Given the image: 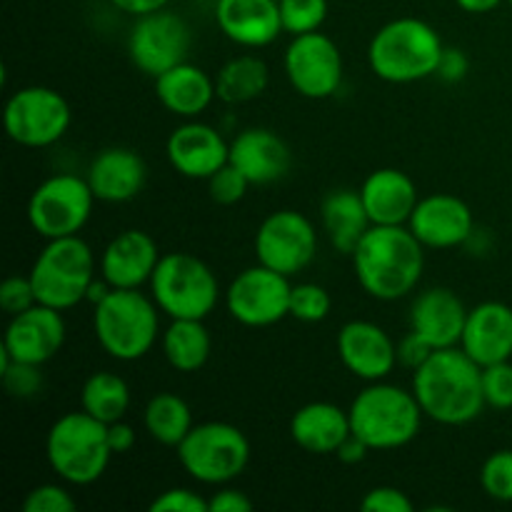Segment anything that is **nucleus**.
Returning a JSON list of instances; mask_svg holds the SVG:
<instances>
[{"instance_id":"obj_1","label":"nucleus","mask_w":512,"mask_h":512,"mask_svg":"<svg viewBox=\"0 0 512 512\" xmlns=\"http://www.w3.org/2000/svg\"><path fill=\"white\" fill-rule=\"evenodd\" d=\"M413 393L425 418L440 425H468L488 405L483 395V368L460 345L440 348L413 370Z\"/></svg>"},{"instance_id":"obj_2","label":"nucleus","mask_w":512,"mask_h":512,"mask_svg":"<svg viewBox=\"0 0 512 512\" xmlns=\"http://www.w3.org/2000/svg\"><path fill=\"white\" fill-rule=\"evenodd\" d=\"M360 288L375 300L393 303L415 293L425 270V245L408 225H373L353 250Z\"/></svg>"},{"instance_id":"obj_3","label":"nucleus","mask_w":512,"mask_h":512,"mask_svg":"<svg viewBox=\"0 0 512 512\" xmlns=\"http://www.w3.org/2000/svg\"><path fill=\"white\" fill-rule=\"evenodd\" d=\"M445 43L425 20L405 15L385 23L370 38L368 65L380 80L393 85L418 83L438 75Z\"/></svg>"},{"instance_id":"obj_4","label":"nucleus","mask_w":512,"mask_h":512,"mask_svg":"<svg viewBox=\"0 0 512 512\" xmlns=\"http://www.w3.org/2000/svg\"><path fill=\"white\" fill-rule=\"evenodd\" d=\"M348 415L355 438L378 453L413 443L425 418L413 388L405 390L385 380L370 383L368 388L360 390L350 403Z\"/></svg>"},{"instance_id":"obj_5","label":"nucleus","mask_w":512,"mask_h":512,"mask_svg":"<svg viewBox=\"0 0 512 512\" xmlns=\"http://www.w3.org/2000/svg\"><path fill=\"white\" fill-rule=\"evenodd\" d=\"M93 333L100 348L120 363H135L160 338V308L153 295L113 288L93 310Z\"/></svg>"},{"instance_id":"obj_6","label":"nucleus","mask_w":512,"mask_h":512,"mask_svg":"<svg viewBox=\"0 0 512 512\" xmlns=\"http://www.w3.org/2000/svg\"><path fill=\"white\" fill-rule=\"evenodd\" d=\"M45 458L53 473L68 485H93L108 470L113 450L108 425L85 410L65 413L50 425L45 438Z\"/></svg>"},{"instance_id":"obj_7","label":"nucleus","mask_w":512,"mask_h":512,"mask_svg":"<svg viewBox=\"0 0 512 512\" xmlns=\"http://www.w3.org/2000/svg\"><path fill=\"white\" fill-rule=\"evenodd\" d=\"M95 253L80 235L45 240L30 268V283L40 305L70 310L80 305L95 280Z\"/></svg>"},{"instance_id":"obj_8","label":"nucleus","mask_w":512,"mask_h":512,"mask_svg":"<svg viewBox=\"0 0 512 512\" xmlns=\"http://www.w3.org/2000/svg\"><path fill=\"white\" fill-rule=\"evenodd\" d=\"M148 288L160 313L170 320H205L220 303L218 275L190 253H165Z\"/></svg>"},{"instance_id":"obj_9","label":"nucleus","mask_w":512,"mask_h":512,"mask_svg":"<svg viewBox=\"0 0 512 512\" xmlns=\"http://www.w3.org/2000/svg\"><path fill=\"white\" fill-rule=\"evenodd\" d=\"M178 463L200 485H230L250 463V440L235 425L223 420L193 425L178 445Z\"/></svg>"},{"instance_id":"obj_10","label":"nucleus","mask_w":512,"mask_h":512,"mask_svg":"<svg viewBox=\"0 0 512 512\" xmlns=\"http://www.w3.org/2000/svg\"><path fill=\"white\" fill-rule=\"evenodd\" d=\"M98 203L88 180L73 173L45 178L28 200V223L40 238H68L80 235Z\"/></svg>"},{"instance_id":"obj_11","label":"nucleus","mask_w":512,"mask_h":512,"mask_svg":"<svg viewBox=\"0 0 512 512\" xmlns=\"http://www.w3.org/2000/svg\"><path fill=\"white\" fill-rule=\"evenodd\" d=\"M70 105L58 90L45 85H25L15 90L3 108L5 133L23 148H48L70 128Z\"/></svg>"},{"instance_id":"obj_12","label":"nucleus","mask_w":512,"mask_h":512,"mask_svg":"<svg viewBox=\"0 0 512 512\" xmlns=\"http://www.w3.org/2000/svg\"><path fill=\"white\" fill-rule=\"evenodd\" d=\"M290 293L293 285L288 275L258 263L230 280L225 308L230 318L245 328H270L290 318Z\"/></svg>"},{"instance_id":"obj_13","label":"nucleus","mask_w":512,"mask_h":512,"mask_svg":"<svg viewBox=\"0 0 512 512\" xmlns=\"http://www.w3.org/2000/svg\"><path fill=\"white\" fill-rule=\"evenodd\" d=\"M190 35L188 23L173 10L163 8L155 13L135 18L133 28L128 35V55L130 63L140 73L158 78L165 70L185 63L190 53Z\"/></svg>"},{"instance_id":"obj_14","label":"nucleus","mask_w":512,"mask_h":512,"mask_svg":"<svg viewBox=\"0 0 512 512\" xmlns=\"http://www.w3.org/2000/svg\"><path fill=\"white\" fill-rule=\"evenodd\" d=\"M318 255V230L298 210H275L255 233V258L260 265L293 275L303 273Z\"/></svg>"},{"instance_id":"obj_15","label":"nucleus","mask_w":512,"mask_h":512,"mask_svg":"<svg viewBox=\"0 0 512 512\" xmlns=\"http://www.w3.org/2000/svg\"><path fill=\"white\" fill-rule=\"evenodd\" d=\"M283 65L288 83L303 98L325 100L343 85V55L338 43L320 30L295 35L285 48Z\"/></svg>"},{"instance_id":"obj_16","label":"nucleus","mask_w":512,"mask_h":512,"mask_svg":"<svg viewBox=\"0 0 512 512\" xmlns=\"http://www.w3.org/2000/svg\"><path fill=\"white\" fill-rule=\"evenodd\" d=\"M408 228L425 248H460L475 235V218L470 205L453 193H433L418 200Z\"/></svg>"},{"instance_id":"obj_17","label":"nucleus","mask_w":512,"mask_h":512,"mask_svg":"<svg viewBox=\"0 0 512 512\" xmlns=\"http://www.w3.org/2000/svg\"><path fill=\"white\" fill-rule=\"evenodd\" d=\"M338 355L350 375L378 383L393 375L398 360V343L383 325L373 320H350L338 333Z\"/></svg>"},{"instance_id":"obj_18","label":"nucleus","mask_w":512,"mask_h":512,"mask_svg":"<svg viewBox=\"0 0 512 512\" xmlns=\"http://www.w3.org/2000/svg\"><path fill=\"white\" fill-rule=\"evenodd\" d=\"M65 320L63 310L35 303L33 308L13 315L3 335V353L20 363L45 365L63 350Z\"/></svg>"},{"instance_id":"obj_19","label":"nucleus","mask_w":512,"mask_h":512,"mask_svg":"<svg viewBox=\"0 0 512 512\" xmlns=\"http://www.w3.org/2000/svg\"><path fill=\"white\" fill-rule=\"evenodd\" d=\"M165 155L173 170L190 180H208L230 160V143L218 128L200 120H185L165 143Z\"/></svg>"},{"instance_id":"obj_20","label":"nucleus","mask_w":512,"mask_h":512,"mask_svg":"<svg viewBox=\"0 0 512 512\" xmlns=\"http://www.w3.org/2000/svg\"><path fill=\"white\" fill-rule=\"evenodd\" d=\"M160 258L163 255L153 235L135 228L123 230L105 245L100 255V278L108 280L113 288L140 290L143 285H150Z\"/></svg>"},{"instance_id":"obj_21","label":"nucleus","mask_w":512,"mask_h":512,"mask_svg":"<svg viewBox=\"0 0 512 512\" xmlns=\"http://www.w3.org/2000/svg\"><path fill=\"white\" fill-rule=\"evenodd\" d=\"M465 320H468V308L460 295L440 285L420 290L410 305V330L435 350L460 345Z\"/></svg>"},{"instance_id":"obj_22","label":"nucleus","mask_w":512,"mask_h":512,"mask_svg":"<svg viewBox=\"0 0 512 512\" xmlns=\"http://www.w3.org/2000/svg\"><path fill=\"white\" fill-rule=\"evenodd\" d=\"M215 23L230 43L240 48H268L283 30L278 0H218Z\"/></svg>"},{"instance_id":"obj_23","label":"nucleus","mask_w":512,"mask_h":512,"mask_svg":"<svg viewBox=\"0 0 512 512\" xmlns=\"http://www.w3.org/2000/svg\"><path fill=\"white\" fill-rule=\"evenodd\" d=\"M145 178H148L145 160L133 148H123V145L100 150L90 160L88 173H85L95 200L110 205L138 198L145 188Z\"/></svg>"},{"instance_id":"obj_24","label":"nucleus","mask_w":512,"mask_h":512,"mask_svg":"<svg viewBox=\"0 0 512 512\" xmlns=\"http://www.w3.org/2000/svg\"><path fill=\"white\" fill-rule=\"evenodd\" d=\"M230 163L250 180V185H270L288 175L293 155L275 130L245 128L230 140Z\"/></svg>"},{"instance_id":"obj_25","label":"nucleus","mask_w":512,"mask_h":512,"mask_svg":"<svg viewBox=\"0 0 512 512\" xmlns=\"http://www.w3.org/2000/svg\"><path fill=\"white\" fill-rule=\"evenodd\" d=\"M460 348L480 365L512 358V308L500 300H485L468 310Z\"/></svg>"},{"instance_id":"obj_26","label":"nucleus","mask_w":512,"mask_h":512,"mask_svg":"<svg viewBox=\"0 0 512 512\" xmlns=\"http://www.w3.org/2000/svg\"><path fill=\"white\" fill-rule=\"evenodd\" d=\"M360 198L373 225H408L420 193L415 180L398 168H378L360 185Z\"/></svg>"},{"instance_id":"obj_27","label":"nucleus","mask_w":512,"mask_h":512,"mask_svg":"<svg viewBox=\"0 0 512 512\" xmlns=\"http://www.w3.org/2000/svg\"><path fill=\"white\" fill-rule=\"evenodd\" d=\"M350 435L353 430H350L348 410L328 400L303 405L290 418V438L305 453L335 455Z\"/></svg>"},{"instance_id":"obj_28","label":"nucleus","mask_w":512,"mask_h":512,"mask_svg":"<svg viewBox=\"0 0 512 512\" xmlns=\"http://www.w3.org/2000/svg\"><path fill=\"white\" fill-rule=\"evenodd\" d=\"M155 95L168 113L193 120L218 98L215 78L193 63H180L155 78Z\"/></svg>"},{"instance_id":"obj_29","label":"nucleus","mask_w":512,"mask_h":512,"mask_svg":"<svg viewBox=\"0 0 512 512\" xmlns=\"http://www.w3.org/2000/svg\"><path fill=\"white\" fill-rule=\"evenodd\" d=\"M320 223L338 253L353 255L363 235L373 228L360 190H330L320 203Z\"/></svg>"},{"instance_id":"obj_30","label":"nucleus","mask_w":512,"mask_h":512,"mask_svg":"<svg viewBox=\"0 0 512 512\" xmlns=\"http://www.w3.org/2000/svg\"><path fill=\"white\" fill-rule=\"evenodd\" d=\"M160 348L165 360L178 373H198L205 368L213 353V338L205 328V320L178 318L170 320L168 328L160 335Z\"/></svg>"},{"instance_id":"obj_31","label":"nucleus","mask_w":512,"mask_h":512,"mask_svg":"<svg viewBox=\"0 0 512 512\" xmlns=\"http://www.w3.org/2000/svg\"><path fill=\"white\" fill-rule=\"evenodd\" d=\"M270 83V70L260 55H235L215 75L218 98L228 105L250 103L260 98Z\"/></svg>"},{"instance_id":"obj_32","label":"nucleus","mask_w":512,"mask_h":512,"mask_svg":"<svg viewBox=\"0 0 512 512\" xmlns=\"http://www.w3.org/2000/svg\"><path fill=\"white\" fill-rule=\"evenodd\" d=\"M145 433L155 443L165 448H178L185 440V435L193 430V410L180 395L175 393H158L148 400L143 410Z\"/></svg>"},{"instance_id":"obj_33","label":"nucleus","mask_w":512,"mask_h":512,"mask_svg":"<svg viewBox=\"0 0 512 512\" xmlns=\"http://www.w3.org/2000/svg\"><path fill=\"white\" fill-rule=\"evenodd\" d=\"M80 408L105 425L118 423L130 408L128 383L120 375L108 373V370L93 373L80 390Z\"/></svg>"},{"instance_id":"obj_34","label":"nucleus","mask_w":512,"mask_h":512,"mask_svg":"<svg viewBox=\"0 0 512 512\" xmlns=\"http://www.w3.org/2000/svg\"><path fill=\"white\" fill-rule=\"evenodd\" d=\"M283 30L295 35L315 33L328 20V0H278Z\"/></svg>"},{"instance_id":"obj_35","label":"nucleus","mask_w":512,"mask_h":512,"mask_svg":"<svg viewBox=\"0 0 512 512\" xmlns=\"http://www.w3.org/2000/svg\"><path fill=\"white\" fill-rule=\"evenodd\" d=\"M333 310V298L328 290L318 283H300L293 285L290 293V318L300 323H323Z\"/></svg>"},{"instance_id":"obj_36","label":"nucleus","mask_w":512,"mask_h":512,"mask_svg":"<svg viewBox=\"0 0 512 512\" xmlns=\"http://www.w3.org/2000/svg\"><path fill=\"white\" fill-rule=\"evenodd\" d=\"M43 365L20 363V360H10L8 355L0 350V378H3L5 390L10 398H33L40 388H43Z\"/></svg>"},{"instance_id":"obj_37","label":"nucleus","mask_w":512,"mask_h":512,"mask_svg":"<svg viewBox=\"0 0 512 512\" xmlns=\"http://www.w3.org/2000/svg\"><path fill=\"white\" fill-rule=\"evenodd\" d=\"M480 485L488 498L512 503V450H498L485 458L480 468Z\"/></svg>"},{"instance_id":"obj_38","label":"nucleus","mask_w":512,"mask_h":512,"mask_svg":"<svg viewBox=\"0 0 512 512\" xmlns=\"http://www.w3.org/2000/svg\"><path fill=\"white\" fill-rule=\"evenodd\" d=\"M483 395L485 405L493 410H510L512 408V363L485 365L483 368Z\"/></svg>"},{"instance_id":"obj_39","label":"nucleus","mask_w":512,"mask_h":512,"mask_svg":"<svg viewBox=\"0 0 512 512\" xmlns=\"http://www.w3.org/2000/svg\"><path fill=\"white\" fill-rule=\"evenodd\" d=\"M250 188V180L235 168L233 163H225L223 168L218 170L215 175L208 178V193L213 198V203L218 205H235L245 198Z\"/></svg>"},{"instance_id":"obj_40","label":"nucleus","mask_w":512,"mask_h":512,"mask_svg":"<svg viewBox=\"0 0 512 512\" xmlns=\"http://www.w3.org/2000/svg\"><path fill=\"white\" fill-rule=\"evenodd\" d=\"M78 500L70 495L65 485L45 483L30 490L23 500V512H73Z\"/></svg>"},{"instance_id":"obj_41","label":"nucleus","mask_w":512,"mask_h":512,"mask_svg":"<svg viewBox=\"0 0 512 512\" xmlns=\"http://www.w3.org/2000/svg\"><path fill=\"white\" fill-rule=\"evenodd\" d=\"M38 303L35 298V288L30 283V275H10L0 283V310L5 315H18L23 310L33 308Z\"/></svg>"},{"instance_id":"obj_42","label":"nucleus","mask_w":512,"mask_h":512,"mask_svg":"<svg viewBox=\"0 0 512 512\" xmlns=\"http://www.w3.org/2000/svg\"><path fill=\"white\" fill-rule=\"evenodd\" d=\"M150 512H208V498L190 488H170L150 503Z\"/></svg>"},{"instance_id":"obj_43","label":"nucleus","mask_w":512,"mask_h":512,"mask_svg":"<svg viewBox=\"0 0 512 512\" xmlns=\"http://www.w3.org/2000/svg\"><path fill=\"white\" fill-rule=\"evenodd\" d=\"M360 508L365 512H413L415 505L408 498V493H403L400 488L380 485V488L365 493V498L360 500Z\"/></svg>"},{"instance_id":"obj_44","label":"nucleus","mask_w":512,"mask_h":512,"mask_svg":"<svg viewBox=\"0 0 512 512\" xmlns=\"http://www.w3.org/2000/svg\"><path fill=\"white\" fill-rule=\"evenodd\" d=\"M433 353H435L433 345L425 343V340L420 338V335H415L413 330H410V333L398 343L400 365H405V368L410 370H418Z\"/></svg>"},{"instance_id":"obj_45","label":"nucleus","mask_w":512,"mask_h":512,"mask_svg":"<svg viewBox=\"0 0 512 512\" xmlns=\"http://www.w3.org/2000/svg\"><path fill=\"white\" fill-rule=\"evenodd\" d=\"M253 508L255 503L243 490L228 488V485H220L218 493L208 498V512H250Z\"/></svg>"},{"instance_id":"obj_46","label":"nucleus","mask_w":512,"mask_h":512,"mask_svg":"<svg viewBox=\"0 0 512 512\" xmlns=\"http://www.w3.org/2000/svg\"><path fill=\"white\" fill-rule=\"evenodd\" d=\"M470 60L463 50L458 48H445L443 58H440L438 75L445 80V83H460V80L468 75Z\"/></svg>"},{"instance_id":"obj_47","label":"nucleus","mask_w":512,"mask_h":512,"mask_svg":"<svg viewBox=\"0 0 512 512\" xmlns=\"http://www.w3.org/2000/svg\"><path fill=\"white\" fill-rule=\"evenodd\" d=\"M108 443L113 455H125L135 448V430L125 420L108 425Z\"/></svg>"},{"instance_id":"obj_48","label":"nucleus","mask_w":512,"mask_h":512,"mask_svg":"<svg viewBox=\"0 0 512 512\" xmlns=\"http://www.w3.org/2000/svg\"><path fill=\"white\" fill-rule=\"evenodd\" d=\"M113 8H118L120 13L133 15V18H140V15L155 13V10L168 8L170 0H108Z\"/></svg>"},{"instance_id":"obj_49","label":"nucleus","mask_w":512,"mask_h":512,"mask_svg":"<svg viewBox=\"0 0 512 512\" xmlns=\"http://www.w3.org/2000/svg\"><path fill=\"white\" fill-rule=\"evenodd\" d=\"M368 453H370L368 445H365L360 438H355V435H350V438L345 440L343 445H340L338 453H335V455H338L340 463H345V465H358V463H363L365 455H368Z\"/></svg>"},{"instance_id":"obj_50","label":"nucleus","mask_w":512,"mask_h":512,"mask_svg":"<svg viewBox=\"0 0 512 512\" xmlns=\"http://www.w3.org/2000/svg\"><path fill=\"white\" fill-rule=\"evenodd\" d=\"M505 0H455L460 10L465 13H473V15H483V13H493L495 8H500Z\"/></svg>"},{"instance_id":"obj_51","label":"nucleus","mask_w":512,"mask_h":512,"mask_svg":"<svg viewBox=\"0 0 512 512\" xmlns=\"http://www.w3.org/2000/svg\"><path fill=\"white\" fill-rule=\"evenodd\" d=\"M508 3H510V5H512V0H508Z\"/></svg>"}]
</instances>
